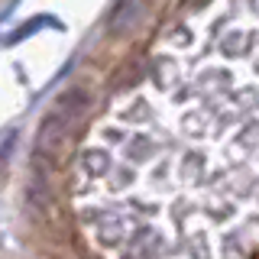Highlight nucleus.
<instances>
[{
  "label": "nucleus",
  "instance_id": "obj_1",
  "mask_svg": "<svg viewBox=\"0 0 259 259\" xmlns=\"http://www.w3.org/2000/svg\"><path fill=\"white\" fill-rule=\"evenodd\" d=\"M65 198L101 259H259V0H191L152 36Z\"/></svg>",
  "mask_w": 259,
  "mask_h": 259
}]
</instances>
